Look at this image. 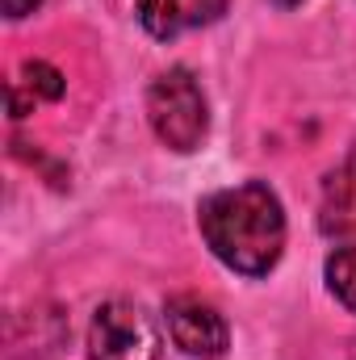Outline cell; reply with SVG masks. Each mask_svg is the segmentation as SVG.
<instances>
[{
    "label": "cell",
    "instance_id": "obj_1",
    "mask_svg": "<svg viewBox=\"0 0 356 360\" xmlns=\"http://www.w3.org/2000/svg\"><path fill=\"white\" fill-rule=\"evenodd\" d=\"M197 222H201V235H205L210 252L227 269L243 272V276L272 272L281 252H285L281 197L260 180L210 193L197 210Z\"/></svg>",
    "mask_w": 356,
    "mask_h": 360
},
{
    "label": "cell",
    "instance_id": "obj_2",
    "mask_svg": "<svg viewBox=\"0 0 356 360\" xmlns=\"http://www.w3.org/2000/svg\"><path fill=\"white\" fill-rule=\"evenodd\" d=\"M147 117L151 130L164 147H172L180 155L197 151L205 130H210V113H205V96L201 84L193 80L189 68H168L151 80L147 89Z\"/></svg>",
    "mask_w": 356,
    "mask_h": 360
},
{
    "label": "cell",
    "instance_id": "obj_3",
    "mask_svg": "<svg viewBox=\"0 0 356 360\" xmlns=\"http://www.w3.org/2000/svg\"><path fill=\"white\" fill-rule=\"evenodd\" d=\"M89 360H160V331L134 302H105L89 323Z\"/></svg>",
    "mask_w": 356,
    "mask_h": 360
},
{
    "label": "cell",
    "instance_id": "obj_4",
    "mask_svg": "<svg viewBox=\"0 0 356 360\" xmlns=\"http://www.w3.org/2000/svg\"><path fill=\"white\" fill-rule=\"evenodd\" d=\"M164 314H168V335L184 356L218 360L231 348V327L218 314V306H210L193 293H180V297H168Z\"/></svg>",
    "mask_w": 356,
    "mask_h": 360
},
{
    "label": "cell",
    "instance_id": "obj_5",
    "mask_svg": "<svg viewBox=\"0 0 356 360\" xmlns=\"http://www.w3.org/2000/svg\"><path fill=\"white\" fill-rule=\"evenodd\" d=\"M227 13V0H139V21L151 38H180L189 30L214 25Z\"/></svg>",
    "mask_w": 356,
    "mask_h": 360
},
{
    "label": "cell",
    "instance_id": "obj_6",
    "mask_svg": "<svg viewBox=\"0 0 356 360\" xmlns=\"http://www.w3.org/2000/svg\"><path fill=\"white\" fill-rule=\"evenodd\" d=\"M319 226L327 235H348V231H356V147L344 155V164L323 180Z\"/></svg>",
    "mask_w": 356,
    "mask_h": 360
},
{
    "label": "cell",
    "instance_id": "obj_7",
    "mask_svg": "<svg viewBox=\"0 0 356 360\" xmlns=\"http://www.w3.org/2000/svg\"><path fill=\"white\" fill-rule=\"evenodd\" d=\"M327 289L336 293V302L344 310L356 314V243L331 252V260H327Z\"/></svg>",
    "mask_w": 356,
    "mask_h": 360
},
{
    "label": "cell",
    "instance_id": "obj_8",
    "mask_svg": "<svg viewBox=\"0 0 356 360\" xmlns=\"http://www.w3.org/2000/svg\"><path fill=\"white\" fill-rule=\"evenodd\" d=\"M25 84H30L34 96H46V101H59V96H63V76H59L51 63H42V59L25 63Z\"/></svg>",
    "mask_w": 356,
    "mask_h": 360
},
{
    "label": "cell",
    "instance_id": "obj_9",
    "mask_svg": "<svg viewBox=\"0 0 356 360\" xmlns=\"http://www.w3.org/2000/svg\"><path fill=\"white\" fill-rule=\"evenodd\" d=\"M38 4H42V0H4V13H8V17L17 21V17H25V13H34Z\"/></svg>",
    "mask_w": 356,
    "mask_h": 360
},
{
    "label": "cell",
    "instance_id": "obj_10",
    "mask_svg": "<svg viewBox=\"0 0 356 360\" xmlns=\"http://www.w3.org/2000/svg\"><path fill=\"white\" fill-rule=\"evenodd\" d=\"M8 101H13V117H25V96L17 89H8Z\"/></svg>",
    "mask_w": 356,
    "mask_h": 360
}]
</instances>
